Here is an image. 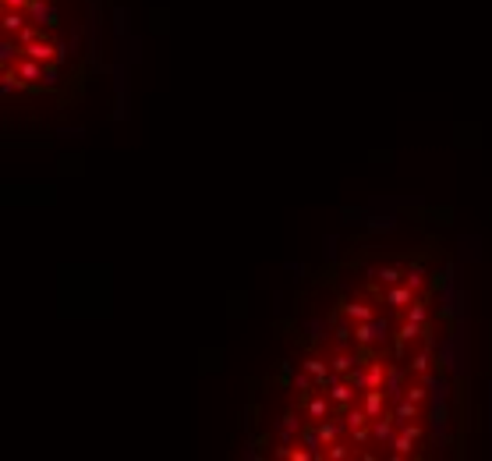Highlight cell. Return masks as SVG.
<instances>
[{"label": "cell", "mask_w": 492, "mask_h": 461, "mask_svg": "<svg viewBox=\"0 0 492 461\" xmlns=\"http://www.w3.org/2000/svg\"><path fill=\"white\" fill-rule=\"evenodd\" d=\"M354 305L361 323L354 327L351 309L340 305L322 351L304 362L298 387L304 408L291 412V422L309 426L298 454L379 458L408 454L418 444L414 433L425 422L436 380V341L421 320L425 295L414 291L404 313L386 305L383 333H372V295L368 302L354 298Z\"/></svg>", "instance_id": "1"}, {"label": "cell", "mask_w": 492, "mask_h": 461, "mask_svg": "<svg viewBox=\"0 0 492 461\" xmlns=\"http://www.w3.org/2000/svg\"><path fill=\"white\" fill-rule=\"evenodd\" d=\"M53 0H4V85L36 92L60 64Z\"/></svg>", "instance_id": "2"}]
</instances>
